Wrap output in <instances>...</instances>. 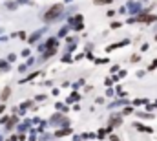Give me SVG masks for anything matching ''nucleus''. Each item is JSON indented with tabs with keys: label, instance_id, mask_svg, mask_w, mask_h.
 <instances>
[{
	"label": "nucleus",
	"instance_id": "obj_1",
	"mask_svg": "<svg viewBox=\"0 0 157 141\" xmlns=\"http://www.w3.org/2000/svg\"><path fill=\"white\" fill-rule=\"evenodd\" d=\"M59 13H60V6H55V9H51V11L46 15V20H53Z\"/></svg>",
	"mask_w": 157,
	"mask_h": 141
},
{
	"label": "nucleus",
	"instance_id": "obj_2",
	"mask_svg": "<svg viewBox=\"0 0 157 141\" xmlns=\"http://www.w3.org/2000/svg\"><path fill=\"white\" fill-rule=\"evenodd\" d=\"M9 97V88H5L4 92H2V99H7Z\"/></svg>",
	"mask_w": 157,
	"mask_h": 141
}]
</instances>
